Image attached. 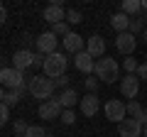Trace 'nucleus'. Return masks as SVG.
<instances>
[{
	"label": "nucleus",
	"mask_w": 147,
	"mask_h": 137,
	"mask_svg": "<svg viewBox=\"0 0 147 137\" xmlns=\"http://www.w3.org/2000/svg\"><path fill=\"white\" fill-rule=\"evenodd\" d=\"M7 120H10V108H7L5 103H0V127L5 125Z\"/></svg>",
	"instance_id": "nucleus-30"
},
{
	"label": "nucleus",
	"mask_w": 147,
	"mask_h": 137,
	"mask_svg": "<svg viewBox=\"0 0 147 137\" xmlns=\"http://www.w3.org/2000/svg\"><path fill=\"white\" fill-rule=\"evenodd\" d=\"M22 42H25V49H27V44L32 42V37H30V34H27V32H25V34H22Z\"/></svg>",
	"instance_id": "nucleus-35"
},
{
	"label": "nucleus",
	"mask_w": 147,
	"mask_h": 137,
	"mask_svg": "<svg viewBox=\"0 0 147 137\" xmlns=\"http://www.w3.org/2000/svg\"><path fill=\"white\" fill-rule=\"evenodd\" d=\"M135 47H137V39H135V34H130V32H123V34L115 37V49L120 54H125V56H130V54L135 52Z\"/></svg>",
	"instance_id": "nucleus-12"
},
{
	"label": "nucleus",
	"mask_w": 147,
	"mask_h": 137,
	"mask_svg": "<svg viewBox=\"0 0 147 137\" xmlns=\"http://www.w3.org/2000/svg\"><path fill=\"white\" fill-rule=\"evenodd\" d=\"M34 44H37V52L44 54V56H49V54L59 52V37L54 34L52 30H49V32H42V34L34 39Z\"/></svg>",
	"instance_id": "nucleus-6"
},
{
	"label": "nucleus",
	"mask_w": 147,
	"mask_h": 137,
	"mask_svg": "<svg viewBox=\"0 0 147 137\" xmlns=\"http://www.w3.org/2000/svg\"><path fill=\"white\" fill-rule=\"evenodd\" d=\"M130 34H140V32H145V25H142V17H130Z\"/></svg>",
	"instance_id": "nucleus-23"
},
{
	"label": "nucleus",
	"mask_w": 147,
	"mask_h": 137,
	"mask_svg": "<svg viewBox=\"0 0 147 137\" xmlns=\"http://www.w3.org/2000/svg\"><path fill=\"white\" fill-rule=\"evenodd\" d=\"M79 108H81V115H84V118H93L96 113L100 110V100H98V95H96V93H86L84 98L79 100Z\"/></svg>",
	"instance_id": "nucleus-8"
},
{
	"label": "nucleus",
	"mask_w": 147,
	"mask_h": 137,
	"mask_svg": "<svg viewBox=\"0 0 147 137\" xmlns=\"http://www.w3.org/2000/svg\"><path fill=\"white\" fill-rule=\"evenodd\" d=\"M137 93H140V79L135 74H125L120 81V95L127 100H137Z\"/></svg>",
	"instance_id": "nucleus-7"
},
{
	"label": "nucleus",
	"mask_w": 147,
	"mask_h": 137,
	"mask_svg": "<svg viewBox=\"0 0 147 137\" xmlns=\"http://www.w3.org/2000/svg\"><path fill=\"white\" fill-rule=\"evenodd\" d=\"M84 83H86V91H88V93H96V88H98V83H100V81L96 79V76H88V79H86Z\"/></svg>",
	"instance_id": "nucleus-29"
},
{
	"label": "nucleus",
	"mask_w": 147,
	"mask_h": 137,
	"mask_svg": "<svg viewBox=\"0 0 147 137\" xmlns=\"http://www.w3.org/2000/svg\"><path fill=\"white\" fill-rule=\"evenodd\" d=\"M137 79H142V81H147V64H140V66H137Z\"/></svg>",
	"instance_id": "nucleus-33"
},
{
	"label": "nucleus",
	"mask_w": 147,
	"mask_h": 137,
	"mask_svg": "<svg viewBox=\"0 0 147 137\" xmlns=\"http://www.w3.org/2000/svg\"><path fill=\"white\" fill-rule=\"evenodd\" d=\"M27 127H30V125H27L25 120H15V122H12V130H15V135H22V137H25Z\"/></svg>",
	"instance_id": "nucleus-28"
},
{
	"label": "nucleus",
	"mask_w": 147,
	"mask_h": 137,
	"mask_svg": "<svg viewBox=\"0 0 147 137\" xmlns=\"http://www.w3.org/2000/svg\"><path fill=\"white\" fill-rule=\"evenodd\" d=\"M22 95H25V91H5V100H3V103H5L7 108H12V105L20 103Z\"/></svg>",
	"instance_id": "nucleus-21"
},
{
	"label": "nucleus",
	"mask_w": 147,
	"mask_h": 137,
	"mask_svg": "<svg viewBox=\"0 0 147 137\" xmlns=\"http://www.w3.org/2000/svg\"><path fill=\"white\" fill-rule=\"evenodd\" d=\"M54 86H57V88H61V91L71 88V86H69V76H59V79H54Z\"/></svg>",
	"instance_id": "nucleus-32"
},
{
	"label": "nucleus",
	"mask_w": 147,
	"mask_h": 137,
	"mask_svg": "<svg viewBox=\"0 0 147 137\" xmlns=\"http://www.w3.org/2000/svg\"><path fill=\"white\" fill-rule=\"evenodd\" d=\"M79 91L76 88H66V91H61V93L57 95V103L61 105V110H71L74 105H79Z\"/></svg>",
	"instance_id": "nucleus-17"
},
{
	"label": "nucleus",
	"mask_w": 147,
	"mask_h": 137,
	"mask_svg": "<svg viewBox=\"0 0 147 137\" xmlns=\"http://www.w3.org/2000/svg\"><path fill=\"white\" fill-rule=\"evenodd\" d=\"M25 137H49V132L44 130L42 125H30L27 132H25Z\"/></svg>",
	"instance_id": "nucleus-22"
},
{
	"label": "nucleus",
	"mask_w": 147,
	"mask_h": 137,
	"mask_svg": "<svg viewBox=\"0 0 147 137\" xmlns=\"http://www.w3.org/2000/svg\"><path fill=\"white\" fill-rule=\"evenodd\" d=\"M142 137H147V125H145V127H142Z\"/></svg>",
	"instance_id": "nucleus-39"
},
{
	"label": "nucleus",
	"mask_w": 147,
	"mask_h": 137,
	"mask_svg": "<svg viewBox=\"0 0 147 137\" xmlns=\"http://www.w3.org/2000/svg\"><path fill=\"white\" fill-rule=\"evenodd\" d=\"M32 56H34V52H30V49H17L12 54V68H17V71L25 74V68L32 66Z\"/></svg>",
	"instance_id": "nucleus-16"
},
{
	"label": "nucleus",
	"mask_w": 147,
	"mask_h": 137,
	"mask_svg": "<svg viewBox=\"0 0 147 137\" xmlns=\"http://www.w3.org/2000/svg\"><path fill=\"white\" fill-rule=\"evenodd\" d=\"M61 42H64V52H69V54H74V56H76L79 52H84V42H86V39L81 37L79 32H69Z\"/></svg>",
	"instance_id": "nucleus-14"
},
{
	"label": "nucleus",
	"mask_w": 147,
	"mask_h": 137,
	"mask_svg": "<svg viewBox=\"0 0 147 137\" xmlns=\"http://www.w3.org/2000/svg\"><path fill=\"white\" fill-rule=\"evenodd\" d=\"M39 118H44V120H54V118H61V105L57 103V98H49L44 100V103H39Z\"/></svg>",
	"instance_id": "nucleus-13"
},
{
	"label": "nucleus",
	"mask_w": 147,
	"mask_h": 137,
	"mask_svg": "<svg viewBox=\"0 0 147 137\" xmlns=\"http://www.w3.org/2000/svg\"><path fill=\"white\" fill-rule=\"evenodd\" d=\"M52 32H54V34H57V37H66V34H69V32H71V30H69V22L66 20H64V22H59V25H54L52 27Z\"/></svg>",
	"instance_id": "nucleus-24"
},
{
	"label": "nucleus",
	"mask_w": 147,
	"mask_h": 137,
	"mask_svg": "<svg viewBox=\"0 0 147 137\" xmlns=\"http://www.w3.org/2000/svg\"><path fill=\"white\" fill-rule=\"evenodd\" d=\"M49 137H52V135H49Z\"/></svg>",
	"instance_id": "nucleus-42"
},
{
	"label": "nucleus",
	"mask_w": 147,
	"mask_h": 137,
	"mask_svg": "<svg viewBox=\"0 0 147 137\" xmlns=\"http://www.w3.org/2000/svg\"><path fill=\"white\" fill-rule=\"evenodd\" d=\"M140 122H142V125H147V105H145V110H142V120Z\"/></svg>",
	"instance_id": "nucleus-36"
},
{
	"label": "nucleus",
	"mask_w": 147,
	"mask_h": 137,
	"mask_svg": "<svg viewBox=\"0 0 147 137\" xmlns=\"http://www.w3.org/2000/svg\"><path fill=\"white\" fill-rule=\"evenodd\" d=\"M103 113H105V118H108L110 122H118V125L127 118V108H125V103H123L120 98H110L103 105Z\"/></svg>",
	"instance_id": "nucleus-5"
},
{
	"label": "nucleus",
	"mask_w": 147,
	"mask_h": 137,
	"mask_svg": "<svg viewBox=\"0 0 147 137\" xmlns=\"http://www.w3.org/2000/svg\"><path fill=\"white\" fill-rule=\"evenodd\" d=\"M44 54H39V52H34V56H32V66L34 68H44Z\"/></svg>",
	"instance_id": "nucleus-31"
},
{
	"label": "nucleus",
	"mask_w": 147,
	"mask_h": 137,
	"mask_svg": "<svg viewBox=\"0 0 147 137\" xmlns=\"http://www.w3.org/2000/svg\"><path fill=\"white\" fill-rule=\"evenodd\" d=\"M74 66L79 68L84 76H88V74H93V68H96V59L84 49V52H79L76 56H74Z\"/></svg>",
	"instance_id": "nucleus-11"
},
{
	"label": "nucleus",
	"mask_w": 147,
	"mask_h": 137,
	"mask_svg": "<svg viewBox=\"0 0 147 137\" xmlns=\"http://www.w3.org/2000/svg\"><path fill=\"white\" fill-rule=\"evenodd\" d=\"M27 91L32 93V98H37V100H49L54 95V91H57V86H54V81L52 79H47L44 74H39V76H32L30 79V83H27Z\"/></svg>",
	"instance_id": "nucleus-2"
},
{
	"label": "nucleus",
	"mask_w": 147,
	"mask_h": 137,
	"mask_svg": "<svg viewBox=\"0 0 147 137\" xmlns=\"http://www.w3.org/2000/svg\"><path fill=\"white\" fill-rule=\"evenodd\" d=\"M110 27H113V30H115L118 34H123V32H127V30H130V17H127L125 12H120V10H118L115 15L110 17Z\"/></svg>",
	"instance_id": "nucleus-18"
},
{
	"label": "nucleus",
	"mask_w": 147,
	"mask_h": 137,
	"mask_svg": "<svg viewBox=\"0 0 147 137\" xmlns=\"http://www.w3.org/2000/svg\"><path fill=\"white\" fill-rule=\"evenodd\" d=\"M142 42H147V27H145V32H142Z\"/></svg>",
	"instance_id": "nucleus-38"
},
{
	"label": "nucleus",
	"mask_w": 147,
	"mask_h": 137,
	"mask_svg": "<svg viewBox=\"0 0 147 137\" xmlns=\"http://www.w3.org/2000/svg\"><path fill=\"white\" fill-rule=\"evenodd\" d=\"M66 66H69V59L64 56L61 52H54V54H49L47 59H44V76L47 79H59V76H66Z\"/></svg>",
	"instance_id": "nucleus-4"
},
{
	"label": "nucleus",
	"mask_w": 147,
	"mask_h": 137,
	"mask_svg": "<svg viewBox=\"0 0 147 137\" xmlns=\"http://www.w3.org/2000/svg\"><path fill=\"white\" fill-rule=\"evenodd\" d=\"M140 10H142V0H125V3H120V12H125L127 17H130V15L137 17Z\"/></svg>",
	"instance_id": "nucleus-19"
},
{
	"label": "nucleus",
	"mask_w": 147,
	"mask_h": 137,
	"mask_svg": "<svg viewBox=\"0 0 147 137\" xmlns=\"http://www.w3.org/2000/svg\"><path fill=\"white\" fill-rule=\"evenodd\" d=\"M66 22H69V25H79V22H84V20H81V12L79 10H66Z\"/></svg>",
	"instance_id": "nucleus-26"
},
{
	"label": "nucleus",
	"mask_w": 147,
	"mask_h": 137,
	"mask_svg": "<svg viewBox=\"0 0 147 137\" xmlns=\"http://www.w3.org/2000/svg\"><path fill=\"white\" fill-rule=\"evenodd\" d=\"M125 108H127V115H130V118H135V120H142V110H145V108H142L137 100H127Z\"/></svg>",
	"instance_id": "nucleus-20"
},
{
	"label": "nucleus",
	"mask_w": 147,
	"mask_h": 137,
	"mask_svg": "<svg viewBox=\"0 0 147 137\" xmlns=\"http://www.w3.org/2000/svg\"><path fill=\"white\" fill-rule=\"evenodd\" d=\"M137 66H140V64H137L132 56L123 59V68H125V74H137Z\"/></svg>",
	"instance_id": "nucleus-25"
},
{
	"label": "nucleus",
	"mask_w": 147,
	"mask_h": 137,
	"mask_svg": "<svg viewBox=\"0 0 147 137\" xmlns=\"http://www.w3.org/2000/svg\"><path fill=\"white\" fill-rule=\"evenodd\" d=\"M142 10H147V0H142Z\"/></svg>",
	"instance_id": "nucleus-40"
},
{
	"label": "nucleus",
	"mask_w": 147,
	"mask_h": 137,
	"mask_svg": "<svg viewBox=\"0 0 147 137\" xmlns=\"http://www.w3.org/2000/svg\"><path fill=\"white\" fill-rule=\"evenodd\" d=\"M142 122L135 120V118H125V120L118 125V132H120V137H142Z\"/></svg>",
	"instance_id": "nucleus-9"
},
{
	"label": "nucleus",
	"mask_w": 147,
	"mask_h": 137,
	"mask_svg": "<svg viewBox=\"0 0 147 137\" xmlns=\"http://www.w3.org/2000/svg\"><path fill=\"white\" fill-rule=\"evenodd\" d=\"M42 17H44V22H49V25L54 27V25H59V22L66 20V10H64V5H54V3H49V5L44 7Z\"/></svg>",
	"instance_id": "nucleus-10"
},
{
	"label": "nucleus",
	"mask_w": 147,
	"mask_h": 137,
	"mask_svg": "<svg viewBox=\"0 0 147 137\" xmlns=\"http://www.w3.org/2000/svg\"><path fill=\"white\" fill-rule=\"evenodd\" d=\"M86 52H88L93 59H103L105 56V39L100 37V34L88 37V39H86Z\"/></svg>",
	"instance_id": "nucleus-15"
},
{
	"label": "nucleus",
	"mask_w": 147,
	"mask_h": 137,
	"mask_svg": "<svg viewBox=\"0 0 147 137\" xmlns=\"http://www.w3.org/2000/svg\"><path fill=\"white\" fill-rule=\"evenodd\" d=\"M12 137H22V135H12Z\"/></svg>",
	"instance_id": "nucleus-41"
},
{
	"label": "nucleus",
	"mask_w": 147,
	"mask_h": 137,
	"mask_svg": "<svg viewBox=\"0 0 147 137\" xmlns=\"http://www.w3.org/2000/svg\"><path fill=\"white\" fill-rule=\"evenodd\" d=\"M93 76L98 81H103V83H115V81L120 79V64H118L115 59H110V56H103V59L96 61Z\"/></svg>",
	"instance_id": "nucleus-1"
},
{
	"label": "nucleus",
	"mask_w": 147,
	"mask_h": 137,
	"mask_svg": "<svg viewBox=\"0 0 147 137\" xmlns=\"http://www.w3.org/2000/svg\"><path fill=\"white\" fill-rule=\"evenodd\" d=\"M5 20H7V10H5V5L0 3V25H5Z\"/></svg>",
	"instance_id": "nucleus-34"
},
{
	"label": "nucleus",
	"mask_w": 147,
	"mask_h": 137,
	"mask_svg": "<svg viewBox=\"0 0 147 137\" xmlns=\"http://www.w3.org/2000/svg\"><path fill=\"white\" fill-rule=\"evenodd\" d=\"M5 100V91H3V86H0V103Z\"/></svg>",
	"instance_id": "nucleus-37"
},
{
	"label": "nucleus",
	"mask_w": 147,
	"mask_h": 137,
	"mask_svg": "<svg viewBox=\"0 0 147 137\" xmlns=\"http://www.w3.org/2000/svg\"><path fill=\"white\" fill-rule=\"evenodd\" d=\"M27 83L25 81V74L17 71L12 66H3L0 68V86H5L7 91H27Z\"/></svg>",
	"instance_id": "nucleus-3"
},
{
	"label": "nucleus",
	"mask_w": 147,
	"mask_h": 137,
	"mask_svg": "<svg viewBox=\"0 0 147 137\" xmlns=\"http://www.w3.org/2000/svg\"><path fill=\"white\" fill-rule=\"evenodd\" d=\"M59 120H61L64 125H74V122H76V113L74 110H61V118H59Z\"/></svg>",
	"instance_id": "nucleus-27"
}]
</instances>
